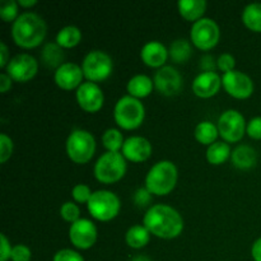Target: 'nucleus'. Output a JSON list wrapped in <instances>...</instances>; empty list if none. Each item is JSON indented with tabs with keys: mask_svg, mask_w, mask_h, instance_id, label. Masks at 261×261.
Segmentation results:
<instances>
[{
	"mask_svg": "<svg viewBox=\"0 0 261 261\" xmlns=\"http://www.w3.org/2000/svg\"><path fill=\"white\" fill-rule=\"evenodd\" d=\"M144 227L160 239H175L182 232L184 221L172 206L157 204L149 208L144 216Z\"/></svg>",
	"mask_w": 261,
	"mask_h": 261,
	"instance_id": "f257e3e1",
	"label": "nucleus"
},
{
	"mask_svg": "<svg viewBox=\"0 0 261 261\" xmlns=\"http://www.w3.org/2000/svg\"><path fill=\"white\" fill-rule=\"evenodd\" d=\"M13 40L18 46L32 48L40 45L46 36V23L35 13H23L18 15L12 27Z\"/></svg>",
	"mask_w": 261,
	"mask_h": 261,
	"instance_id": "f03ea898",
	"label": "nucleus"
},
{
	"mask_svg": "<svg viewBox=\"0 0 261 261\" xmlns=\"http://www.w3.org/2000/svg\"><path fill=\"white\" fill-rule=\"evenodd\" d=\"M177 182V168L171 161L155 163L145 177V186L150 194L167 195L175 189Z\"/></svg>",
	"mask_w": 261,
	"mask_h": 261,
	"instance_id": "7ed1b4c3",
	"label": "nucleus"
},
{
	"mask_svg": "<svg viewBox=\"0 0 261 261\" xmlns=\"http://www.w3.org/2000/svg\"><path fill=\"white\" fill-rule=\"evenodd\" d=\"M126 172L125 157L119 152H106L94 165V176L99 182L114 184Z\"/></svg>",
	"mask_w": 261,
	"mask_h": 261,
	"instance_id": "20e7f679",
	"label": "nucleus"
},
{
	"mask_svg": "<svg viewBox=\"0 0 261 261\" xmlns=\"http://www.w3.org/2000/svg\"><path fill=\"white\" fill-rule=\"evenodd\" d=\"M115 120L122 129L132 130L140 126L144 120V106L138 98L125 96L117 101L115 106Z\"/></svg>",
	"mask_w": 261,
	"mask_h": 261,
	"instance_id": "39448f33",
	"label": "nucleus"
},
{
	"mask_svg": "<svg viewBox=\"0 0 261 261\" xmlns=\"http://www.w3.org/2000/svg\"><path fill=\"white\" fill-rule=\"evenodd\" d=\"M96 140L87 130H74L66 140V153L75 163H87L94 154Z\"/></svg>",
	"mask_w": 261,
	"mask_h": 261,
	"instance_id": "423d86ee",
	"label": "nucleus"
},
{
	"mask_svg": "<svg viewBox=\"0 0 261 261\" xmlns=\"http://www.w3.org/2000/svg\"><path fill=\"white\" fill-rule=\"evenodd\" d=\"M87 205L91 216L102 222L111 221L119 214L120 211L119 198L107 190L94 191Z\"/></svg>",
	"mask_w": 261,
	"mask_h": 261,
	"instance_id": "0eeeda50",
	"label": "nucleus"
},
{
	"mask_svg": "<svg viewBox=\"0 0 261 261\" xmlns=\"http://www.w3.org/2000/svg\"><path fill=\"white\" fill-rule=\"evenodd\" d=\"M83 74L89 82H101L105 81L112 71V60L106 53L99 50L91 51L84 58Z\"/></svg>",
	"mask_w": 261,
	"mask_h": 261,
	"instance_id": "6e6552de",
	"label": "nucleus"
},
{
	"mask_svg": "<svg viewBox=\"0 0 261 261\" xmlns=\"http://www.w3.org/2000/svg\"><path fill=\"white\" fill-rule=\"evenodd\" d=\"M191 41L200 50H211L218 43L219 27L211 18H201L191 27Z\"/></svg>",
	"mask_w": 261,
	"mask_h": 261,
	"instance_id": "1a4fd4ad",
	"label": "nucleus"
},
{
	"mask_svg": "<svg viewBox=\"0 0 261 261\" xmlns=\"http://www.w3.org/2000/svg\"><path fill=\"white\" fill-rule=\"evenodd\" d=\"M245 119L236 110H228L219 117L218 132L229 143L239 142L245 134Z\"/></svg>",
	"mask_w": 261,
	"mask_h": 261,
	"instance_id": "9d476101",
	"label": "nucleus"
},
{
	"mask_svg": "<svg viewBox=\"0 0 261 261\" xmlns=\"http://www.w3.org/2000/svg\"><path fill=\"white\" fill-rule=\"evenodd\" d=\"M38 69L37 60L28 54H19L9 60L7 65V74L14 81L27 82L36 75Z\"/></svg>",
	"mask_w": 261,
	"mask_h": 261,
	"instance_id": "9b49d317",
	"label": "nucleus"
},
{
	"mask_svg": "<svg viewBox=\"0 0 261 261\" xmlns=\"http://www.w3.org/2000/svg\"><path fill=\"white\" fill-rule=\"evenodd\" d=\"M222 83H223L224 89L228 92V94H231L234 98H247L254 92V83H252L251 78L245 73H241V71L232 70L228 73H224Z\"/></svg>",
	"mask_w": 261,
	"mask_h": 261,
	"instance_id": "f8f14e48",
	"label": "nucleus"
},
{
	"mask_svg": "<svg viewBox=\"0 0 261 261\" xmlns=\"http://www.w3.org/2000/svg\"><path fill=\"white\" fill-rule=\"evenodd\" d=\"M69 239L71 244L81 250H87L96 244L97 228L88 219H78L71 223L69 229Z\"/></svg>",
	"mask_w": 261,
	"mask_h": 261,
	"instance_id": "ddd939ff",
	"label": "nucleus"
},
{
	"mask_svg": "<svg viewBox=\"0 0 261 261\" xmlns=\"http://www.w3.org/2000/svg\"><path fill=\"white\" fill-rule=\"evenodd\" d=\"M78 105L87 112H97L103 105V93L93 82L82 83L76 91Z\"/></svg>",
	"mask_w": 261,
	"mask_h": 261,
	"instance_id": "4468645a",
	"label": "nucleus"
},
{
	"mask_svg": "<svg viewBox=\"0 0 261 261\" xmlns=\"http://www.w3.org/2000/svg\"><path fill=\"white\" fill-rule=\"evenodd\" d=\"M181 75L172 66H162L154 75V86L160 93L165 96H173L181 89Z\"/></svg>",
	"mask_w": 261,
	"mask_h": 261,
	"instance_id": "2eb2a0df",
	"label": "nucleus"
},
{
	"mask_svg": "<svg viewBox=\"0 0 261 261\" xmlns=\"http://www.w3.org/2000/svg\"><path fill=\"white\" fill-rule=\"evenodd\" d=\"M83 69L74 63H64L55 71V82L60 88L73 89L81 87L83 78Z\"/></svg>",
	"mask_w": 261,
	"mask_h": 261,
	"instance_id": "dca6fc26",
	"label": "nucleus"
},
{
	"mask_svg": "<svg viewBox=\"0 0 261 261\" xmlns=\"http://www.w3.org/2000/svg\"><path fill=\"white\" fill-rule=\"evenodd\" d=\"M152 153L149 140L143 137H130L122 145V155L133 162H143L148 160Z\"/></svg>",
	"mask_w": 261,
	"mask_h": 261,
	"instance_id": "f3484780",
	"label": "nucleus"
},
{
	"mask_svg": "<svg viewBox=\"0 0 261 261\" xmlns=\"http://www.w3.org/2000/svg\"><path fill=\"white\" fill-rule=\"evenodd\" d=\"M221 84L222 79L219 78L218 74L214 73V71H212V73H204L203 71L194 79L193 91L198 97L209 98V97L218 93Z\"/></svg>",
	"mask_w": 261,
	"mask_h": 261,
	"instance_id": "a211bd4d",
	"label": "nucleus"
},
{
	"mask_svg": "<svg viewBox=\"0 0 261 261\" xmlns=\"http://www.w3.org/2000/svg\"><path fill=\"white\" fill-rule=\"evenodd\" d=\"M140 56L147 65L152 66V68H160L167 60L168 51L163 46V43L158 42V41H150L143 46Z\"/></svg>",
	"mask_w": 261,
	"mask_h": 261,
	"instance_id": "6ab92c4d",
	"label": "nucleus"
},
{
	"mask_svg": "<svg viewBox=\"0 0 261 261\" xmlns=\"http://www.w3.org/2000/svg\"><path fill=\"white\" fill-rule=\"evenodd\" d=\"M205 9V0H180L178 2L180 14L188 20H195V22H198L199 19H201Z\"/></svg>",
	"mask_w": 261,
	"mask_h": 261,
	"instance_id": "aec40b11",
	"label": "nucleus"
},
{
	"mask_svg": "<svg viewBox=\"0 0 261 261\" xmlns=\"http://www.w3.org/2000/svg\"><path fill=\"white\" fill-rule=\"evenodd\" d=\"M232 163L242 170L254 167L256 165V152L249 145H240L232 152Z\"/></svg>",
	"mask_w": 261,
	"mask_h": 261,
	"instance_id": "412c9836",
	"label": "nucleus"
},
{
	"mask_svg": "<svg viewBox=\"0 0 261 261\" xmlns=\"http://www.w3.org/2000/svg\"><path fill=\"white\" fill-rule=\"evenodd\" d=\"M152 79L147 75H143V74L133 76L129 81V83H127V92L130 93V96L135 97V98L147 97L152 92Z\"/></svg>",
	"mask_w": 261,
	"mask_h": 261,
	"instance_id": "4be33fe9",
	"label": "nucleus"
},
{
	"mask_svg": "<svg viewBox=\"0 0 261 261\" xmlns=\"http://www.w3.org/2000/svg\"><path fill=\"white\" fill-rule=\"evenodd\" d=\"M242 20L249 30L261 32V3H252L244 9Z\"/></svg>",
	"mask_w": 261,
	"mask_h": 261,
	"instance_id": "5701e85b",
	"label": "nucleus"
},
{
	"mask_svg": "<svg viewBox=\"0 0 261 261\" xmlns=\"http://www.w3.org/2000/svg\"><path fill=\"white\" fill-rule=\"evenodd\" d=\"M150 239V232L144 226H134L126 232V244L133 249H142L147 246Z\"/></svg>",
	"mask_w": 261,
	"mask_h": 261,
	"instance_id": "b1692460",
	"label": "nucleus"
},
{
	"mask_svg": "<svg viewBox=\"0 0 261 261\" xmlns=\"http://www.w3.org/2000/svg\"><path fill=\"white\" fill-rule=\"evenodd\" d=\"M82 38V32L75 25H66L59 31L56 36V42L60 47H74L78 45Z\"/></svg>",
	"mask_w": 261,
	"mask_h": 261,
	"instance_id": "393cba45",
	"label": "nucleus"
},
{
	"mask_svg": "<svg viewBox=\"0 0 261 261\" xmlns=\"http://www.w3.org/2000/svg\"><path fill=\"white\" fill-rule=\"evenodd\" d=\"M231 155V149L229 145L224 142H216L212 145H209L206 150V160L212 165H221L224 161L228 160Z\"/></svg>",
	"mask_w": 261,
	"mask_h": 261,
	"instance_id": "a878e982",
	"label": "nucleus"
},
{
	"mask_svg": "<svg viewBox=\"0 0 261 261\" xmlns=\"http://www.w3.org/2000/svg\"><path fill=\"white\" fill-rule=\"evenodd\" d=\"M218 127L211 121H204L196 126L195 138L201 144L212 145L218 137Z\"/></svg>",
	"mask_w": 261,
	"mask_h": 261,
	"instance_id": "bb28decb",
	"label": "nucleus"
},
{
	"mask_svg": "<svg viewBox=\"0 0 261 261\" xmlns=\"http://www.w3.org/2000/svg\"><path fill=\"white\" fill-rule=\"evenodd\" d=\"M63 59L64 54L58 43H47V45L43 47L42 60L43 64H45L46 66H48V68H55V66L60 68V66L63 65V64H61Z\"/></svg>",
	"mask_w": 261,
	"mask_h": 261,
	"instance_id": "cd10ccee",
	"label": "nucleus"
},
{
	"mask_svg": "<svg viewBox=\"0 0 261 261\" xmlns=\"http://www.w3.org/2000/svg\"><path fill=\"white\" fill-rule=\"evenodd\" d=\"M170 56L175 63H185L191 55V46L186 40H177L171 45Z\"/></svg>",
	"mask_w": 261,
	"mask_h": 261,
	"instance_id": "c85d7f7f",
	"label": "nucleus"
},
{
	"mask_svg": "<svg viewBox=\"0 0 261 261\" xmlns=\"http://www.w3.org/2000/svg\"><path fill=\"white\" fill-rule=\"evenodd\" d=\"M102 143L109 152H119L124 145V138L117 129H107L102 135Z\"/></svg>",
	"mask_w": 261,
	"mask_h": 261,
	"instance_id": "c756f323",
	"label": "nucleus"
},
{
	"mask_svg": "<svg viewBox=\"0 0 261 261\" xmlns=\"http://www.w3.org/2000/svg\"><path fill=\"white\" fill-rule=\"evenodd\" d=\"M18 13V3L14 0H4L0 3V15H2L4 22H12L17 19Z\"/></svg>",
	"mask_w": 261,
	"mask_h": 261,
	"instance_id": "7c9ffc66",
	"label": "nucleus"
},
{
	"mask_svg": "<svg viewBox=\"0 0 261 261\" xmlns=\"http://www.w3.org/2000/svg\"><path fill=\"white\" fill-rule=\"evenodd\" d=\"M60 214L65 221L71 222V223H74V222H76L78 219H81L79 218L81 211H79V208L75 205V204L70 203V201L63 204V206H61L60 209Z\"/></svg>",
	"mask_w": 261,
	"mask_h": 261,
	"instance_id": "2f4dec72",
	"label": "nucleus"
},
{
	"mask_svg": "<svg viewBox=\"0 0 261 261\" xmlns=\"http://www.w3.org/2000/svg\"><path fill=\"white\" fill-rule=\"evenodd\" d=\"M13 152V142L8 135L0 134V162L5 163Z\"/></svg>",
	"mask_w": 261,
	"mask_h": 261,
	"instance_id": "473e14b6",
	"label": "nucleus"
},
{
	"mask_svg": "<svg viewBox=\"0 0 261 261\" xmlns=\"http://www.w3.org/2000/svg\"><path fill=\"white\" fill-rule=\"evenodd\" d=\"M92 194L93 193H91V189L87 185H83V184H79V185L74 186L73 191H71V195H73L74 200L78 201V203H88Z\"/></svg>",
	"mask_w": 261,
	"mask_h": 261,
	"instance_id": "72a5a7b5",
	"label": "nucleus"
},
{
	"mask_svg": "<svg viewBox=\"0 0 261 261\" xmlns=\"http://www.w3.org/2000/svg\"><path fill=\"white\" fill-rule=\"evenodd\" d=\"M31 256H32L31 250L25 245H15L12 249L10 259L13 261H30Z\"/></svg>",
	"mask_w": 261,
	"mask_h": 261,
	"instance_id": "f704fd0d",
	"label": "nucleus"
},
{
	"mask_svg": "<svg viewBox=\"0 0 261 261\" xmlns=\"http://www.w3.org/2000/svg\"><path fill=\"white\" fill-rule=\"evenodd\" d=\"M54 261H84V259L79 252L70 249H64L56 252Z\"/></svg>",
	"mask_w": 261,
	"mask_h": 261,
	"instance_id": "c9c22d12",
	"label": "nucleus"
},
{
	"mask_svg": "<svg viewBox=\"0 0 261 261\" xmlns=\"http://www.w3.org/2000/svg\"><path fill=\"white\" fill-rule=\"evenodd\" d=\"M234 64H236V61H234V58L231 54H222L218 60H217V66L222 71H226V73L233 70Z\"/></svg>",
	"mask_w": 261,
	"mask_h": 261,
	"instance_id": "e433bc0d",
	"label": "nucleus"
},
{
	"mask_svg": "<svg viewBox=\"0 0 261 261\" xmlns=\"http://www.w3.org/2000/svg\"><path fill=\"white\" fill-rule=\"evenodd\" d=\"M246 133L252 139H261V117H254L247 124Z\"/></svg>",
	"mask_w": 261,
	"mask_h": 261,
	"instance_id": "4c0bfd02",
	"label": "nucleus"
},
{
	"mask_svg": "<svg viewBox=\"0 0 261 261\" xmlns=\"http://www.w3.org/2000/svg\"><path fill=\"white\" fill-rule=\"evenodd\" d=\"M0 240H2V245H0V261H8L12 255V249L10 247L9 241L7 240L5 234H0Z\"/></svg>",
	"mask_w": 261,
	"mask_h": 261,
	"instance_id": "58836bf2",
	"label": "nucleus"
},
{
	"mask_svg": "<svg viewBox=\"0 0 261 261\" xmlns=\"http://www.w3.org/2000/svg\"><path fill=\"white\" fill-rule=\"evenodd\" d=\"M135 203L139 206H145L150 200V193L147 189H139L134 195Z\"/></svg>",
	"mask_w": 261,
	"mask_h": 261,
	"instance_id": "ea45409f",
	"label": "nucleus"
},
{
	"mask_svg": "<svg viewBox=\"0 0 261 261\" xmlns=\"http://www.w3.org/2000/svg\"><path fill=\"white\" fill-rule=\"evenodd\" d=\"M200 66L204 70V73H212L216 69V61H214V59L211 55H205L204 58H201Z\"/></svg>",
	"mask_w": 261,
	"mask_h": 261,
	"instance_id": "a19ab883",
	"label": "nucleus"
},
{
	"mask_svg": "<svg viewBox=\"0 0 261 261\" xmlns=\"http://www.w3.org/2000/svg\"><path fill=\"white\" fill-rule=\"evenodd\" d=\"M10 87H12V78L8 74L3 73L0 75V92L5 93L8 89H10Z\"/></svg>",
	"mask_w": 261,
	"mask_h": 261,
	"instance_id": "79ce46f5",
	"label": "nucleus"
},
{
	"mask_svg": "<svg viewBox=\"0 0 261 261\" xmlns=\"http://www.w3.org/2000/svg\"><path fill=\"white\" fill-rule=\"evenodd\" d=\"M251 255L255 261H261V237L254 242L251 249Z\"/></svg>",
	"mask_w": 261,
	"mask_h": 261,
	"instance_id": "37998d69",
	"label": "nucleus"
},
{
	"mask_svg": "<svg viewBox=\"0 0 261 261\" xmlns=\"http://www.w3.org/2000/svg\"><path fill=\"white\" fill-rule=\"evenodd\" d=\"M0 54H2V58H0V66L4 68L8 65L9 60H8V47L4 42H0Z\"/></svg>",
	"mask_w": 261,
	"mask_h": 261,
	"instance_id": "c03bdc74",
	"label": "nucleus"
},
{
	"mask_svg": "<svg viewBox=\"0 0 261 261\" xmlns=\"http://www.w3.org/2000/svg\"><path fill=\"white\" fill-rule=\"evenodd\" d=\"M18 4L22 5V7H33V5L37 4V2L36 0H19Z\"/></svg>",
	"mask_w": 261,
	"mask_h": 261,
	"instance_id": "a18cd8bd",
	"label": "nucleus"
},
{
	"mask_svg": "<svg viewBox=\"0 0 261 261\" xmlns=\"http://www.w3.org/2000/svg\"><path fill=\"white\" fill-rule=\"evenodd\" d=\"M132 261H152L148 256H144V255H138V256L133 257Z\"/></svg>",
	"mask_w": 261,
	"mask_h": 261,
	"instance_id": "49530a36",
	"label": "nucleus"
}]
</instances>
